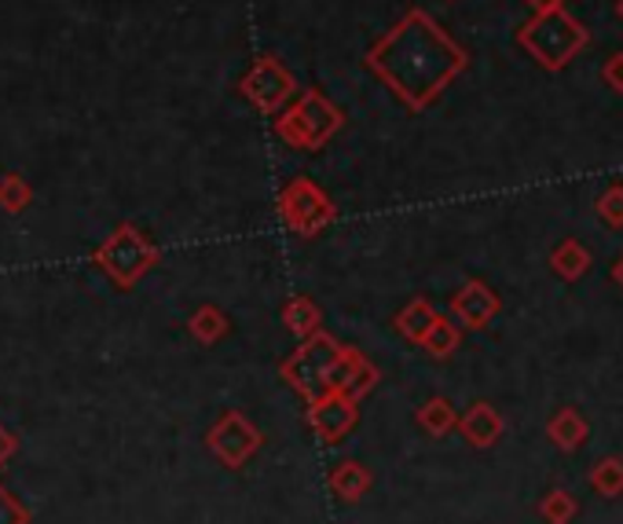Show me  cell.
Here are the masks:
<instances>
[{
  "mask_svg": "<svg viewBox=\"0 0 623 524\" xmlns=\"http://www.w3.org/2000/svg\"><path fill=\"white\" fill-rule=\"evenodd\" d=\"M597 214L605 217V224H613V228H623V184H613L597 198Z\"/></svg>",
  "mask_w": 623,
  "mask_h": 524,
  "instance_id": "52a82bcc",
  "label": "cell"
},
{
  "mask_svg": "<svg viewBox=\"0 0 623 524\" xmlns=\"http://www.w3.org/2000/svg\"><path fill=\"white\" fill-rule=\"evenodd\" d=\"M554 268L561 271V276H580L583 268H587V257H583V249L580 246H561L557 254H554Z\"/></svg>",
  "mask_w": 623,
  "mask_h": 524,
  "instance_id": "ba28073f",
  "label": "cell"
},
{
  "mask_svg": "<svg viewBox=\"0 0 623 524\" xmlns=\"http://www.w3.org/2000/svg\"><path fill=\"white\" fill-rule=\"evenodd\" d=\"M426 319H429L426 305H415V308H411L407 316H404V330H407V334H422V323H426Z\"/></svg>",
  "mask_w": 623,
  "mask_h": 524,
  "instance_id": "8fae6325",
  "label": "cell"
},
{
  "mask_svg": "<svg viewBox=\"0 0 623 524\" xmlns=\"http://www.w3.org/2000/svg\"><path fill=\"white\" fill-rule=\"evenodd\" d=\"M11 452H16V441H11L8 433H0V463H4V458H8Z\"/></svg>",
  "mask_w": 623,
  "mask_h": 524,
  "instance_id": "5bb4252c",
  "label": "cell"
},
{
  "mask_svg": "<svg viewBox=\"0 0 623 524\" xmlns=\"http://www.w3.org/2000/svg\"><path fill=\"white\" fill-rule=\"evenodd\" d=\"M195 327L202 330V334H217V330H220V316H217V312H202Z\"/></svg>",
  "mask_w": 623,
  "mask_h": 524,
  "instance_id": "4fadbf2b",
  "label": "cell"
},
{
  "mask_svg": "<svg viewBox=\"0 0 623 524\" xmlns=\"http://www.w3.org/2000/svg\"><path fill=\"white\" fill-rule=\"evenodd\" d=\"M602 81H605L613 92L623 96V52H613V56L605 59V67H602Z\"/></svg>",
  "mask_w": 623,
  "mask_h": 524,
  "instance_id": "30bf717a",
  "label": "cell"
},
{
  "mask_svg": "<svg viewBox=\"0 0 623 524\" xmlns=\"http://www.w3.org/2000/svg\"><path fill=\"white\" fill-rule=\"evenodd\" d=\"M517 45L540 62L543 70H565L583 48L591 45V30H583L565 8L551 11V16H532L525 27L517 30Z\"/></svg>",
  "mask_w": 623,
  "mask_h": 524,
  "instance_id": "7a4b0ae2",
  "label": "cell"
},
{
  "mask_svg": "<svg viewBox=\"0 0 623 524\" xmlns=\"http://www.w3.org/2000/svg\"><path fill=\"white\" fill-rule=\"evenodd\" d=\"M532 16H551V11H561L565 8V0H525Z\"/></svg>",
  "mask_w": 623,
  "mask_h": 524,
  "instance_id": "7c38bea8",
  "label": "cell"
},
{
  "mask_svg": "<svg viewBox=\"0 0 623 524\" xmlns=\"http://www.w3.org/2000/svg\"><path fill=\"white\" fill-rule=\"evenodd\" d=\"M616 16H620V22H623V0H616Z\"/></svg>",
  "mask_w": 623,
  "mask_h": 524,
  "instance_id": "9a60e30c",
  "label": "cell"
},
{
  "mask_svg": "<svg viewBox=\"0 0 623 524\" xmlns=\"http://www.w3.org/2000/svg\"><path fill=\"white\" fill-rule=\"evenodd\" d=\"M283 214L290 217L294 228H301V231H316L319 224H327L330 220V202H327V195L319 191L316 184H308V180H294L290 187L283 191Z\"/></svg>",
  "mask_w": 623,
  "mask_h": 524,
  "instance_id": "5b68a950",
  "label": "cell"
},
{
  "mask_svg": "<svg viewBox=\"0 0 623 524\" xmlns=\"http://www.w3.org/2000/svg\"><path fill=\"white\" fill-rule=\"evenodd\" d=\"M0 524H30V514L19 506V498H11L0 488Z\"/></svg>",
  "mask_w": 623,
  "mask_h": 524,
  "instance_id": "9c48e42d",
  "label": "cell"
},
{
  "mask_svg": "<svg viewBox=\"0 0 623 524\" xmlns=\"http://www.w3.org/2000/svg\"><path fill=\"white\" fill-rule=\"evenodd\" d=\"M492 308H495V301L488 297V290H484V286H469V290L458 297V312H463L469 323H481Z\"/></svg>",
  "mask_w": 623,
  "mask_h": 524,
  "instance_id": "8992f818",
  "label": "cell"
},
{
  "mask_svg": "<svg viewBox=\"0 0 623 524\" xmlns=\"http://www.w3.org/2000/svg\"><path fill=\"white\" fill-rule=\"evenodd\" d=\"M294 92H297L294 73L286 70L276 56H260L254 62V70L243 78V96L260 110V115H283V110L294 103Z\"/></svg>",
  "mask_w": 623,
  "mask_h": 524,
  "instance_id": "277c9868",
  "label": "cell"
},
{
  "mask_svg": "<svg viewBox=\"0 0 623 524\" xmlns=\"http://www.w3.org/2000/svg\"><path fill=\"white\" fill-rule=\"evenodd\" d=\"M342 125L345 115L334 99H327L319 89H305L276 118V136L286 147H297V151H319L342 132Z\"/></svg>",
  "mask_w": 623,
  "mask_h": 524,
  "instance_id": "3957f363",
  "label": "cell"
},
{
  "mask_svg": "<svg viewBox=\"0 0 623 524\" xmlns=\"http://www.w3.org/2000/svg\"><path fill=\"white\" fill-rule=\"evenodd\" d=\"M367 70L411 110H426L458 73H466L469 59L452 37H447L429 11L411 8L396 27L378 37L367 52Z\"/></svg>",
  "mask_w": 623,
  "mask_h": 524,
  "instance_id": "6da1fadb",
  "label": "cell"
}]
</instances>
